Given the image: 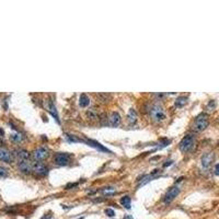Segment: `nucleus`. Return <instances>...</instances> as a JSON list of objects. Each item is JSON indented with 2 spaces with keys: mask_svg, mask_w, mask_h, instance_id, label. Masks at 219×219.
<instances>
[{
  "mask_svg": "<svg viewBox=\"0 0 219 219\" xmlns=\"http://www.w3.org/2000/svg\"><path fill=\"white\" fill-rule=\"evenodd\" d=\"M148 111H149V115H150V117H151V120L155 121V122L159 123L167 118L166 110H164V107L160 103L152 104Z\"/></svg>",
  "mask_w": 219,
  "mask_h": 219,
  "instance_id": "1",
  "label": "nucleus"
},
{
  "mask_svg": "<svg viewBox=\"0 0 219 219\" xmlns=\"http://www.w3.org/2000/svg\"><path fill=\"white\" fill-rule=\"evenodd\" d=\"M209 121H208V115L206 113H201L199 115H197V117L195 118V122L193 124V129L195 131H203L208 127Z\"/></svg>",
  "mask_w": 219,
  "mask_h": 219,
  "instance_id": "2",
  "label": "nucleus"
},
{
  "mask_svg": "<svg viewBox=\"0 0 219 219\" xmlns=\"http://www.w3.org/2000/svg\"><path fill=\"white\" fill-rule=\"evenodd\" d=\"M194 145H195V136L194 135H186L184 136V138L180 141V145H179V148L182 152L186 153L189 150L193 149Z\"/></svg>",
  "mask_w": 219,
  "mask_h": 219,
  "instance_id": "3",
  "label": "nucleus"
},
{
  "mask_svg": "<svg viewBox=\"0 0 219 219\" xmlns=\"http://www.w3.org/2000/svg\"><path fill=\"white\" fill-rule=\"evenodd\" d=\"M71 159V155L67 153V152H59V153H56L55 158H54V161L58 166H67L70 162Z\"/></svg>",
  "mask_w": 219,
  "mask_h": 219,
  "instance_id": "4",
  "label": "nucleus"
},
{
  "mask_svg": "<svg viewBox=\"0 0 219 219\" xmlns=\"http://www.w3.org/2000/svg\"><path fill=\"white\" fill-rule=\"evenodd\" d=\"M179 193H180V187L179 186H172L166 193V195H164V197H163V202L166 204H170L171 202H172L173 199H174L175 197L179 195Z\"/></svg>",
  "mask_w": 219,
  "mask_h": 219,
  "instance_id": "5",
  "label": "nucleus"
},
{
  "mask_svg": "<svg viewBox=\"0 0 219 219\" xmlns=\"http://www.w3.org/2000/svg\"><path fill=\"white\" fill-rule=\"evenodd\" d=\"M47 157H48V150L43 147L37 148V149H35L33 151V158L36 161H42V160L46 159Z\"/></svg>",
  "mask_w": 219,
  "mask_h": 219,
  "instance_id": "6",
  "label": "nucleus"
},
{
  "mask_svg": "<svg viewBox=\"0 0 219 219\" xmlns=\"http://www.w3.org/2000/svg\"><path fill=\"white\" fill-rule=\"evenodd\" d=\"M82 143H85L88 146H90V147H93L95 148L97 150H100V151H103V152H108V153H112V151L107 148H105L103 145H101L100 143L95 140H92V139H85V140H82Z\"/></svg>",
  "mask_w": 219,
  "mask_h": 219,
  "instance_id": "7",
  "label": "nucleus"
},
{
  "mask_svg": "<svg viewBox=\"0 0 219 219\" xmlns=\"http://www.w3.org/2000/svg\"><path fill=\"white\" fill-rule=\"evenodd\" d=\"M33 172L35 174L39 175V176H44V175H46L48 173V169H47V167L45 164L37 162V163L33 164Z\"/></svg>",
  "mask_w": 219,
  "mask_h": 219,
  "instance_id": "8",
  "label": "nucleus"
},
{
  "mask_svg": "<svg viewBox=\"0 0 219 219\" xmlns=\"http://www.w3.org/2000/svg\"><path fill=\"white\" fill-rule=\"evenodd\" d=\"M19 170L21 171L22 173H31L33 171V164L31 163L29 160H23V161H20L18 164Z\"/></svg>",
  "mask_w": 219,
  "mask_h": 219,
  "instance_id": "9",
  "label": "nucleus"
},
{
  "mask_svg": "<svg viewBox=\"0 0 219 219\" xmlns=\"http://www.w3.org/2000/svg\"><path fill=\"white\" fill-rule=\"evenodd\" d=\"M214 158H215V156L212 152H206L205 155L202 157V166H203V168H205V169L209 168L212 162L214 161Z\"/></svg>",
  "mask_w": 219,
  "mask_h": 219,
  "instance_id": "10",
  "label": "nucleus"
},
{
  "mask_svg": "<svg viewBox=\"0 0 219 219\" xmlns=\"http://www.w3.org/2000/svg\"><path fill=\"white\" fill-rule=\"evenodd\" d=\"M121 123V115L117 113V112H112L108 116V125L112 127H116L118 126Z\"/></svg>",
  "mask_w": 219,
  "mask_h": 219,
  "instance_id": "11",
  "label": "nucleus"
},
{
  "mask_svg": "<svg viewBox=\"0 0 219 219\" xmlns=\"http://www.w3.org/2000/svg\"><path fill=\"white\" fill-rule=\"evenodd\" d=\"M47 111L53 115V117L57 121L58 124H60L59 115H58V112H57V110H56V106H55V104L53 103V101H51V100H47Z\"/></svg>",
  "mask_w": 219,
  "mask_h": 219,
  "instance_id": "12",
  "label": "nucleus"
},
{
  "mask_svg": "<svg viewBox=\"0 0 219 219\" xmlns=\"http://www.w3.org/2000/svg\"><path fill=\"white\" fill-rule=\"evenodd\" d=\"M0 160L7 163H11L12 162V155L10 153L9 150L6 148H0Z\"/></svg>",
  "mask_w": 219,
  "mask_h": 219,
  "instance_id": "13",
  "label": "nucleus"
},
{
  "mask_svg": "<svg viewBox=\"0 0 219 219\" xmlns=\"http://www.w3.org/2000/svg\"><path fill=\"white\" fill-rule=\"evenodd\" d=\"M160 175V171L159 170H155L153 172L151 173V174H149V175H146V176H144L143 178V180H141V182H140V184L138 185V187H140V186H143V185H145V184H147L148 182H150V181H152L153 179H156L157 176H159Z\"/></svg>",
  "mask_w": 219,
  "mask_h": 219,
  "instance_id": "14",
  "label": "nucleus"
},
{
  "mask_svg": "<svg viewBox=\"0 0 219 219\" xmlns=\"http://www.w3.org/2000/svg\"><path fill=\"white\" fill-rule=\"evenodd\" d=\"M16 157L20 159V161H23V160H28L29 158H30V153H29V151L28 150H25V149H19V150H16Z\"/></svg>",
  "mask_w": 219,
  "mask_h": 219,
  "instance_id": "15",
  "label": "nucleus"
},
{
  "mask_svg": "<svg viewBox=\"0 0 219 219\" xmlns=\"http://www.w3.org/2000/svg\"><path fill=\"white\" fill-rule=\"evenodd\" d=\"M89 104H90V99H89V97H88L87 94H84V93H82V94L79 97V105H80L81 107H87Z\"/></svg>",
  "mask_w": 219,
  "mask_h": 219,
  "instance_id": "16",
  "label": "nucleus"
},
{
  "mask_svg": "<svg viewBox=\"0 0 219 219\" xmlns=\"http://www.w3.org/2000/svg\"><path fill=\"white\" fill-rule=\"evenodd\" d=\"M127 118H128V122L130 124H135L137 122V113L134 108H130L128 111V114H127Z\"/></svg>",
  "mask_w": 219,
  "mask_h": 219,
  "instance_id": "17",
  "label": "nucleus"
},
{
  "mask_svg": "<svg viewBox=\"0 0 219 219\" xmlns=\"http://www.w3.org/2000/svg\"><path fill=\"white\" fill-rule=\"evenodd\" d=\"M130 197L129 196H123L122 198H121V204L124 206L126 209H130Z\"/></svg>",
  "mask_w": 219,
  "mask_h": 219,
  "instance_id": "18",
  "label": "nucleus"
},
{
  "mask_svg": "<svg viewBox=\"0 0 219 219\" xmlns=\"http://www.w3.org/2000/svg\"><path fill=\"white\" fill-rule=\"evenodd\" d=\"M187 99L186 97H178V99L175 100V106L178 107H183V106L186 104Z\"/></svg>",
  "mask_w": 219,
  "mask_h": 219,
  "instance_id": "19",
  "label": "nucleus"
},
{
  "mask_svg": "<svg viewBox=\"0 0 219 219\" xmlns=\"http://www.w3.org/2000/svg\"><path fill=\"white\" fill-rule=\"evenodd\" d=\"M87 116L90 118V120H97L99 115H98V113H97L95 110H89V111L87 112Z\"/></svg>",
  "mask_w": 219,
  "mask_h": 219,
  "instance_id": "20",
  "label": "nucleus"
},
{
  "mask_svg": "<svg viewBox=\"0 0 219 219\" xmlns=\"http://www.w3.org/2000/svg\"><path fill=\"white\" fill-rule=\"evenodd\" d=\"M10 138H11L13 141H16V143H20L23 137H22V135H21L20 133H14V134H11Z\"/></svg>",
  "mask_w": 219,
  "mask_h": 219,
  "instance_id": "21",
  "label": "nucleus"
},
{
  "mask_svg": "<svg viewBox=\"0 0 219 219\" xmlns=\"http://www.w3.org/2000/svg\"><path fill=\"white\" fill-rule=\"evenodd\" d=\"M66 139L69 143H80V141H82L81 139H78L76 136H72V135H66Z\"/></svg>",
  "mask_w": 219,
  "mask_h": 219,
  "instance_id": "22",
  "label": "nucleus"
},
{
  "mask_svg": "<svg viewBox=\"0 0 219 219\" xmlns=\"http://www.w3.org/2000/svg\"><path fill=\"white\" fill-rule=\"evenodd\" d=\"M101 193H103V194H107V195H112V194L115 193V189H112V187H105V189H101Z\"/></svg>",
  "mask_w": 219,
  "mask_h": 219,
  "instance_id": "23",
  "label": "nucleus"
},
{
  "mask_svg": "<svg viewBox=\"0 0 219 219\" xmlns=\"http://www.w3.org/2000/svg\"><path fill=\"white\" fill-rule=\"evenodd\" d=\"M8 175V170L3 167H0V178H6Z\"/></svg>",
  "mask_w": 219,
  "mask_h": 219,
  "instance_id": "24",
  "label": "nucleus"
},
{
  "mask_svg": "<svg viewBox=\"0 0 219 219\" xmlns=\"http://www.w3.org/2000/svg\"><path fill=\"white\" fill-rule=\"evenodd\" d=\"M105 214L107 215L108 217H113L114 215H115V212H114V210L112 209V208H106V209H105Z\"/></svg>",
  "mask_w": 219,
  "mask_h": 219,
  "instance_id": "25",
  "label": "nucleus"
},
{
  "mask_svg": "<svg viewBox=\"0 0 219 219\" xmlns=\"http://www.w3.org/2000/svg\"><path fill=\"white\" fill-rule=\"evenodd\" d=\"M215 106H216V101L212 100V101H209V103H208L207 108H209L210 111H212V110H214V108H215Z\"/></svg>",
  "mask_w": 219,
  "mask_h": 219,
  "instance_id": "26",
  "label": "nucleus"
},
{
  "mask_svg": "<svg viewBox=\"0 0 219 219\" xmlns=\"http://www.w3.org/2000/svg\"><path fill=\"white\" fill-rule=\"evenodd\" d=\"M214 173L216 175H218L219 176V163H217L216 166H215V168H214Z\"/></svg>",
  "mask_w": 219,
  "mask_h": 219,
  "instance_id": "27",
  "label": "nucleus"
},
{
  "mask_svg": "<svg viewBox=\"0 0 219 219\" xmlns=\"http://www.w3.org/2000/svg\"><path fill=\"white\" fill-rule=\"evenodd\" d=\"M77 185H78V183H68V184L66 185V189H69L70 187H75V186H77Z\"/></svg>",
  "mask_w": 219,
  "mask_h": 219,
  "instance_id": "28",
  "label": "nucleus"
},
{
  "mask_svg": "<svg viewBox=\"0 0 219 219\" xmlns=\"http://www.w3.org/2000/svg\"><path fill=\"white\" fill-rule=\"evenodd\" d=\"M172 160H169V161H167V163H164L163 164V167H164V168H166V167H168V166H170V164H172Z\"/></svg>",
  "mask_w": 219,
  "mask_h": 219,
  "instance_id": "29",
  "label": "nucleus"
},
{
  "mask_svg": "<svg viewBox=\"0 0 219 219\" xmlns=\"http://www.w3.org/2000/svg\"><path fill=\"white\" fill-rule=\"evenodd\" d=\"M49 218H51V215H45L42 219H49Z\"/></svg>",
  "mask_w": 219,
  "mask_h": 219,
  "instance_id": "30",
  "label": "nucleus"
},
{
  "mask_svg": "<svg viewBox=\"0 0 219 219\" xmlns=\"http://www.w3.org/2000/svg\"><path fill=\"white\" fill-rule=\"evenodd\" d=\"M124 219H133V218H131V217H125Z\"/></svg>",
  "mask_w": 219,
  "mask_h": 219,
  "instance_id": "31",
  "label": "nucleus"
}]
</instances>
